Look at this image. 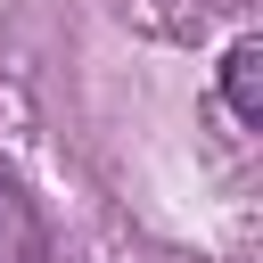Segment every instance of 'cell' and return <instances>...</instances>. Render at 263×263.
I'll return each mask as SVG.
<instances>
[{"instance_id": "cell-1", "label": "cell", "mask_w": 263, "mask_h": 263, "mask_svg": "<svg viewBox=\"0 0 263 263\" xmlns=\"http://www.w3.org/2000/svg\"><path fill=\"white\" fill-rule=\"evenodd\" d=\"M0 263H58V230L8 156H0Z\"/></svg>"}, {"instance_id": "cell-2", "label": "cell", "mask_w": 263, "mask_h": 263, "mask_svg": "<svg viewBox=\"0 0 263 263\" xmlns=\"http://www.w3.org/2000/svg\"><path fill=\"white\" fill-rule=\"evenodd\" d=\"M222 107H230L247 132H263V41H255V33L222 49Z\"/></svg>"}]
</instances>
